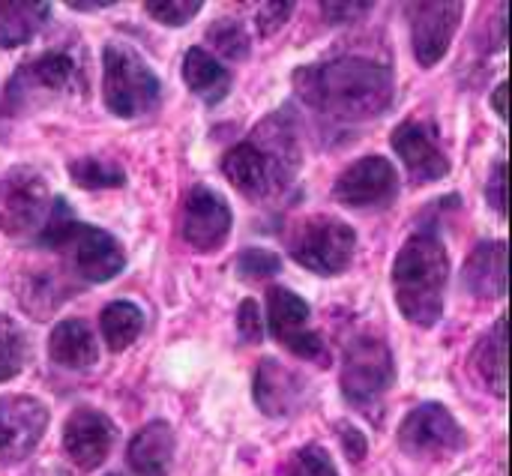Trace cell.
<instances>
[{"label":"cell","instance_id":"cell-12","mask_svg":"<svg viewBox=\"0 0 512 476\" xmlns=\"http://www.w3.org/2000/svg\"><path fill=\"white\" fill-rule=\"evenodd\" d=\"M399 195V171L384 156L351 162L333 183V198L351 210H381Z\"/></svg>","mask_w":512,"mask_h":476},{"label":"cell","instance_id":"cell-40","mask_svg":"<svg viewBox=\"0 0 512 476\" xmlns=\"http://www.w3.org/2000/svg\"><path fill=\"white\" fill-rule=\"evenodd\" d=\"M108 476H120V474H108Z\"/></svg>","mask_w":512,"mask_h":476},{"label":"cell","instance_id":"cell-14","mask_svg":"<svg viewBox=\"0 0 512 476\" xmlns=\"http://www.w3.org/2000/svg\"><path fill=\"white\" fill-rule=\"evenodd\" d=\"M48 408L36 396H0V465H18L48 432Z\"/></svg>","mask_w":512,"mask_h":476},{"label":"cell","instance_id":"cell-13","mask_svg":"<svg viewBox=\"0 0 512 476\" xmlns=\"http://www.w3.org/2000/svg\"><path fill=\"white\" fill-rule=\"evenodd\" d=\"M234 225L231 204L210 186H192L180 210V237L195 252H216L228 243Z\"/></svg>","mask_w":512,"mask_h":476},{"label":"cell","instance_id":"cell-9","mask_svg":"<svg viewBox=\"0 0 512 476\" xmlns=\"http://www.w3.org/2000/svg\"><path fill=\"white\" fill-rule=\"evenodd\" d=\"M468 447V432L459 426L453 411L441 402H423L399 426V450L408 459L438 462L462 453Z\"/></svg>","mask_w":512,"mask_h":476},{"label":"cell","instance_id":"cell-18","mask_svg":"<svg viewBox=\"0 0 512 476\" xmlns=\"http://www.w3.org/2000/svg\"><path fill=\"white\" fill-rule=\"evenodd\" d=\"M255 405L261 408V414L267 417H291L297 414L306 399H309V381L288 369L282 360H261L258 372H255Z\"/></svg>","mask_w":512,"mask_h":476},{"label":"cell","instance_id":"cell-39","mask_svg":"<svg viewBox=\"0 0 512 476\" xmlns=\"http://www.w3.org/2000/svg\"><path fill=\"white\" fill-rule=\"evenodd\" d=\"M24 476H45L42 471H30V474H24Z\"/></svg>","mask_w":512,"mask_h":476},{"label":"cell","instance_id":"cell-37","mask_svg":"<svg viewBox=\"0 0 512 476\" xmlns=\"http://www.w3.org/2000/svg\"><path fill=\"white\" fill-rule=\"evenodd\" d=\"M507 81H501L498 87H495V93H492V108H495V114L501 117V120H507Z\"/></svg>","mask_w":512,"mask_h":476},{"label":"cell","instance_id":"cell-21","mask_svg":"<svg viewBox=\"0 0 512 476\" xmlns=\"http://www.w3.org/2000/svg\"><path fill=\"white\" fill-rule=\"evenodd\" d=\"M183 81L186 87L207 105H219L231 93V69L216 60L207 48L195 45L183 57Z\"/></svg>","mask_w":512,"mask_h":476},{"label":"cell","instance_id":"cell-1","mask_svg":"<svg viewBox=\"0 0 512 476\" xmlns=\"http://www.w3.org/2000/svg\"><path fill=\"white\" fill-rule=\"evenodd\" d=\"M297 99L336 129H354L384 117L396 99V69L366 54H339L300 66L291 75Z\"/></svg>","mask_w":512,"mask_h":476},{"label":"cell","instance_id":"cell-25","mask_svg":"<svg viewBox=\"0 0 512 476\" xmlns=\"http://www.w3.org/2000/svg\"><path fill=\"white\" fill-rule=\"evenodd\" d=\"M99 330H102V339L108 345V351L120 354L126 351L144 330V312L129 303V300H114L102 309L99 315Z\"/></svg>","mask_w":512,"mask_h":476},{"label":"cell","instance_id":"cell-31","mask_svg":"<svg viewBox=\"0 0 512 476\" xmlns=\"http://www.w3.org/2000/svg\"><path fill=\"white\" fill-rule=\"evenodd\" d=\"M201 0H150L144 3L147 15L165 27H183L189 24L198 12H201Z\"/></svg>","mask_w":512,"mask_h":476},{"label":"cell","instance_id":"cell-19","mask_svg":"<svg viewBox=\"0 0 512 476\" xmlns=\"http://www.w3.org/2000/svg\"><path fill=\"white\" fill-rule=\"evenodd\" d=\"M177 453V435L171 423L153 420L135 432L126 450V465L135 476H168Z\"/></svg>","mask_w":512,"mask_h":476},{"label":"cell","instance_id":"cell-33","mask_svg":"<svg viewBox=\"0 0 512 476\" xmlns=\"http://www.w3.org/2000/svg\"><path fill=\"white\" fill-rule=\"evenodd\" d=\"M294 9H297L294 3H261L258 15H255L261 36H273L276 30H282L288 24V18L294 15Z\"/></svg>","mask_w":512,"mask_h":476},{"label":"cell","instance_id":"cell-23","mask_svg":"<svg viewBox=\"0 0 512 476\" xmlns=\"http://www.w3.org/2000/svg\"><path fill=\"white\" fill-rule=\"evenodd\" d=\"M474 369L498 399H507V315H501L474 348Z\"/></svg>","mask_w":512,"mask_h":476},{"label":"cell","instance_id":"cell-24","mask_svg":"<svg viewBox=\"0 0 512 476\" xmlns=\"http://www.w3.org/2000/svg\"><path fill=\"white\" fill-rule=\"evenodd\" d=\"M51 3H0V48H18L30 42L48 21Z\"/></svg>","mask_w":512,"mask_h":476},{"label":"cell","instance_id":"cell-20","mask_svg":"<svg viewBox=\"0 0 512 476\" xmlns=\"http://www.w3.org/2000/svg\"><path fill=\"white\" fill-rule=\"evenodd\" d=\"M462 288L477 300H501L507 294V243L504 240H486L468 255L462 267Z\"/></svg>","mask_w":512,"mask_h":476},{"label":"cell","instance_id":"cell-8","mask_svg":"<svg viewBox=\"0 0 512 476\" xmlns=\"http://www.w3.org/2000/svg\"><path fill=\"white\" fill-rule=\"evenodd\" d=\"M396 384V360L384 339L357 336L342 354V396L351 408L369 411Z\"/></svg>","mask_w":512,"mask_h":476},{"label":"cell","instance_id":"cell-11","mask_svg":"<svg viewBox=\"0 0 512 476\" xmlns=\"http://www.w3.org/2000/svg\"><path fill=\"white\" fill-rule=\"evenodd\" d=\"M51 207L48 183L36 168H12L0 177V231L18 237L36 231Z\"/></svg>","mask_w":512,"mask_h":476},{"label":"cell","instance_id":"cell-32","mask_svg":"<svg viewBox=\"0 0 512 476\" xmlns=\"http://www.w3.org/2000/svg\"><path fill=\"white\" fill-rule=\"evenodd\" d=\"M237 330H240V339L249 342V345H258L264 339V315H261V306L255 300H243L240 309H237Z\"/></svg>","mask_w":512,"mask_h":476},{"label":"cell","instance_id":"cell-3","mask_svg":"<svg viewBox=\"0 0 512 476\" xmlns=\"http://www.w3.org/2000/svg\"><path fill=\"white\" fill-rule=\"evenodd\" d=\"M393 294L402 318L414 327H435L444 315L450 255L435 228L414 231L393 261Z\"/></svg>","mask_w":512,"mask_h":476},{"label":"cell","instance_id":"cell-10","mask_svg":"<svg viewBox=\"0 0 512 476\" xmlns=\"http://www.w3.org/2000/svg\"><path fill=\"white\" fill-rule=\"evenodd\" d=\"M309 318H312L309 303L303 297H297L294 291H288L282 285H273L267 291V327H270L273 339L300 360L330 366L327 345L309 327Z\"/></svg>","mask_w":512,"mask_h":476},{"label":"cell","instance_id":"cell-34","mask_svg":"<svg viewBox=\"0 0 512 476\" xmlns=\"http://www.w3.org/2000/svg\"><path fill=\"white\" fill-rule=\"evenodd\" d=\"M486 201L498 216H507V162H498L486 180Z\"/></svg>","mask_w":512,"mask_h":476},{"label":"cell","instance_id":"cell-4","mask_svg":"<svg viewBox=\"0 0 512 476\" xmlns=\"http://www.w3.org/2000/svg\"><path fill=\"white\" fill-rule=\"evenodd\" d=\"M36 246L66 255L72 270L90 285L111 282L126 267V252L117 237L96 225L78 222L66 198L51 201L48 216L36 231Z\"/></svg>","mask_w":512,"mask_h":476},{"label":"cell","instance_id":"cell-27","mask_svg":"<svg viewBox=\"0 0 512 476\" xmlns=\"http://www.w3.org/2000/svg\"><path fill=\"white\" fill-rule=\"evenodd\" d=\"M69 177L81 189H120L126 183V171L102 156H81L69 162Z\"/></svg>","mask_w":512,"mask_h":476},{"label":"cell","instance_id":"cell-2","mask_svg":"<svg viewBox=\"0 0 512 476\" xmlns=\"http://www.w3.org/2000/svg\"><path fill=\"white\" fill-rule=\"evenodd\" d=\"M303 165V147L297 123L288 111L267 114L246 141L234 144L222 156L225 180L246 198H270L285 192Z\"/></svg>","mask_w":512,"mask_h":476},{"label":"cell","instance_id":"cell-36","mask_svg":"<svg viewBox=\"0 0 512 476\" xmlns=\"http://www.w3.org/2000/svg\"><path fill=\"white\" fill-rule=\"evenodd\" d=\"M321 12L330 15V21H354L360 15H369L372 3H324Z\"/></svg>","mask_w":512,"mask_h":476},{"label":"cell","instance_id":"cell-35","mask_svg":"<svg viewBox=\"0 0 512 476\" xmlns=\"http://www.w3.org/2000/svg\"><path fill=\"white\" fill-rule=\"evenodd\" d=\"M336 432H339V441H342L348 459H351V462H363V456H366V450H369L366 435H363L357 426H351V423H339Z\"/></svg>","mask_w":512,"mask_h":476},{"label":"cell","instance_id":"cell-5","mask_svg":"<svg viewBox=\"0 0 512 476\" xmlns=\"http://www.w3.org/2000/svg\"><path fill=\"white\" fill-rule=\"evenodd\" d=\"M102 102L120 120H135L159 108L162 81L132 45L108 42L102 48Z\"/></svg>","mask_w":512,"mask_h":476},{"label":"cell","instance_id":"cell-17","mask_svg":"<svg viewBox=\"0 0 512 476\" xmlns=\"http://www.w3.org/2000/svg\"><path fill=\"white\" fill-rule=\"evenodd\" d=\"M117 444V426L96 408H78L63 426V450L78 471H96L105 465Z\"/></svg>","mask_w":512,"mask_h":476},{"label":"cell","instance_id":"cell-6","mask_svg":"<svg viewBox=\"0 0 512 476\" xmlns=\"http://www.w3.org/2000/svg\"><path fill=\"white\" fill-rule=\"evenodd\" d=\"M291 258L315 276H339L357 252V231L336 216H309L288 237Z\"/></svg>","mask_w":512,"mask_h":476},{"label":"cell","instance_id":"cell-15","mask_svg":"<svg viewBox=\"0 0 512 476\" xmlns=\"http://www.w3.org/2000/svg\"><path fill=\"white\" fill-rule=\"evenodd\" d=\"M390 144L414 183H438L450 174V156L441 147V132L432 120L399 123Z\"/></svg>","mask_w":512,"mask_h":476},{"label":"cell","instance_id":"cell-22","mask_svg":"<svg viewBox=\"0 0 512 476\" xmlns=\"http://www.w3.org/2000/svg\"><path fill=\"white\" fill-rule=\"evenodd\" d=\"M48 354L63 369H90L99 360L96 336L81 318H63L48 336Z\"/></svg>","mask_w":512,"mask_h":476},{"label":"cell","instance_id":"cell-26","mask_svg":"<svg viewBox=\"0 0 512 476\" xmlns=\"http://www.w3.org/2000/svg\"><path fill=\"white\" fill-rule=\"evenodd\" d=\"M27 357H30L27 330L15 318L0 312V384L18 378L21 369L27 366Z\"/></svg>","mask_w":512,"mask_h":476},{"label":"cell","instance_id":"cell-38","mask_svg":"<svg viewBox=\"0 0 512 476\" xmlns=\"http://www.w3.org/2000/svg\"><path fill=\"white\" fill-rule=\"evenodd\" d=\"M108 6H114L111 0H105V3H90V0H72L69 3V9H75V12H99V9H108Z\"/></svg>","mask_w":512,"mask_h":476},{"label":"cell","instance_id":"cell-16","mask_svg":"<svg viewBox=\"0 0 512 476\" xmlns=\"http://www.w3.org/2000/svg\"><path fill=\"white\" fill-rule=\"evenodd\" d=\"M411 24V48L423 69L441 63L450 51V42L462 24L465 6L462 3H411L408 6Z\"/></svg>","mask_w":512,"mask_h":476},{"label":"cell","instance_id":"cell-28","mask_svg":"<svg viewBox=\"0 0 512 476\" xmlns=\"http://www.w3.org/2000/svg\"><path fill=\"white\" fill-rule=\"evenodd\" d=\"M207 42H210V54L216 57V60H246L249 57V51H252V45H249V33H246V27L237 21V18H219V21H213L210 24V30H207Z\"/></svg>","mask_w":512,"mask_h":476},{"label":"cell","instance_id":"cell-7","mask_svg":"<svg viewBox=\"0 0 512 476\" xmlns=\"http://www.w3.org/2000/svg\"><path fill=\"white\" fill-rule=\"evenodd\" d=\"M78 81V63L69 51L63 48H51L42 51L30 60H24L12 78L6 81V93L3 102L9 111L24 114V111H36L48 102H54L57 96L69 93Z\"/></svg>","mask_w":512,"mask_h":476},{"label":"cell","instance_id":"cell-29","mask_svg":"<svg viewBox=\"0 0 512 476\" xmlns=\"http://www.w3.org/2000/svg\"><path fill=\"white\" fill-rule=\"evenodd\" d=\"M282 273V258L270 249L252 246L237 255V276L246 282H264Z\"/></svg>","mask_w":512,"mask_h":476},{"label":"cell","instance_id":"cell-30","mask_svg":"<svg viewBox=\"0 0 512 476\" xmlns=\"http://www.w3.org/2000/svg\"><path fill=\"white\" fill-rule=\"evenodd\" d=\"M285 476H339V471L333 465V456L321 444H306L291 456Z\"/></svg>","mask_w":512,"mask_h":476}]
</instances>
